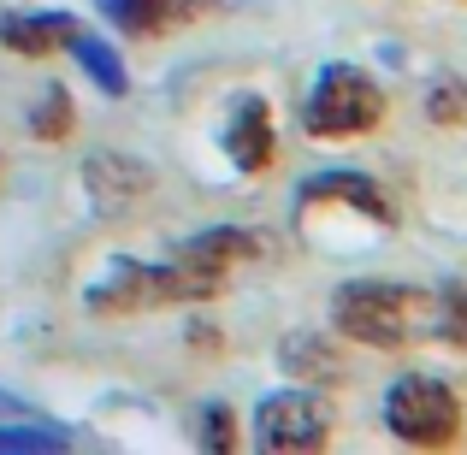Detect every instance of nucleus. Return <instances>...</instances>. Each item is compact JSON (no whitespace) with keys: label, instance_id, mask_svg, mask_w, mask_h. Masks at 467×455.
Listing matches in <instances>:
<instances>
[{"label":"nucleus","instance_id":"1","mask_svg":"<svg viewBox=\"0 0 467 455\" xmlns=\"http://www.w3.org/2000/svg\"><path fill=\"white\" fill-rule=\"evenodd\" d=\"M331 326L361 349L438 343V290L390 284V278H349L331 296Z\"/></svg>","mask_w":467,"mask_h":455},{"label":"nucleus","instance_id":"2","mask_svg":"<svg viewBox=\"0 0 467 455\" xmlns=\"http://www.w3.org/2000/svg\"><path fill=\"white\" fill-rule=\"evenodd\" d=\"M385 113H390V101H385L373 71L331 59V66L314 71V89H308V101H302V130L319 137V142H343V137L379 130Z\"/></svg>","mask_w":467,"mask_h":455},{"label":"nucleus","instance_id":"3","mask_svg":"<svg viewBox=\"0 0 467 455\" xmlns=\"http://www.w3.org/2000/svg\"><path fill=\"white\" fill-rule=\"evenodd\" d=\"M225 284H213V278L190 273L183 261H113L107 266L101 284H89V314H142V307H166V302H213Z\"/></svg>","mask_w":467,"mask_h":455},{"label":"nucleus","instance_id":"4","mask_svg":"<svg viewBox=\"0 0 467 455\" xmlns=\"http://www.w3.org/2000/svg\"><path fill=\"white\" fill-rule=\"evenodd\" d=\"M385 432L409 450H450L462 438V397L432 373H397L385 390Z\"/></svg>","mask_w":467,"mask_h":455},{"label":"nucleus","instance_id":"5","mask_svg":"<svg viewBox=\"0 0 467 455\" xmlns=\"http://www.w3.org/2000/svg\"><path fill=\"white\" fill-rule=\"evenodd\" d=\"M254 444L273 450V455H308V450H326L331 444V408L326 397L308 385V390H273L261 397L254 408Z\"/></svg>","mask_w":467,"mask_h":455},{"label":"nucleus","instance_id":"6","mask_svg":"<svg viewBox=\"0 0 467 455\" xmlns=\"http://www.w3.org/2000/svg\"><path fill=\"white\" fill-rule=\"evenodd\" d=\"M314 207H349L355 219H373V225H397V207H390V195L379 190L367 171H349V166H331V171H319V178H308L296 190V213L308 219Z\"/></svg>","mask_w":467,"mask_h":455},{"label":"nucleus","instance_id":"7","mask_svg":"<svg viewBox=\"0 0 467 455\" xmlns=\"http://www.w3.org/2000/svg\"><path fill=\"white\" fill-rule=\"evenodd\" d=\"M266 254V237L261 231H243V225H213V231H195V237H183L178 249H171V261H183L190 273L213 278V284H225L237 266L261 261Z\"/></svg>","mask_w":467,"mask_h":455},{"label":"nucleus","instance_id":"8","mask_svg":"<svg viewBox=\"0 0 467 455\" xmlns=\"http://www.w3.org/2000/svg\"><path fill=\"white\" fill-rule=\"evenodd\" d=\"M219 142H225V160L243 171V178H254V171L273 166L278 137H273V107H266V95H237L231 113H225Z\"/></svg>","mask_w":467,"mask_h":455},{"label":"nucleus","instance_id":"9","mask_svg":"<svg viewBox=\"0 0 467 455\" xmlns=\"http://www.w3.org/2000/svg\"><path fill=\"white\" fill-rule=\"evenodd\" d=\"M278 367H285L296 385H343L349 378V361H343V349L331 337H319V331H290L285 343H278Z\"/></svg>","mask_w":467,"mask_h":455},{"label":"nucleus","instance_id":"10","mask_svg":"<svg viewBox=\"0 0 467 455\" xmlns=\"http://www.w3.org/2000/svg\"><path fill=\"white\" fill-rule=\"evenodd\" d=\"M78 36V18L71 12H0V47L24 59H47Z\"/></svg>","mask_w":467,"mask_h":455},{"label":"nucleus","instance_id":"11","mask_svg":"<svg viewBox=\"0 0 467 455\" xmlns=\"http://www.w3.org/2000/svg\"><path fill=\"white\" fill-rule=\"evenodd\" d=\"M95 6L125 36H166V30H178L183 18H195L202 0H95Z\"/></svg>","mask_w":467,"mask_h":455},{"label":"nucleus","instance_id":"12","mask_svg":"<svg viewBox=\"0 0 467 455\" xmlns=\"http://www.w3.org/2000/svg\"><path fill=\"white\" fill-rule=\"evenodd\" d=\"M149 166H142V160H119V154H95L89 160V195L101 207H119L125 202V195H142L149 190Z\"/></svg>","mask_w":467,"mask_h":455},{"label":"nucleus","instance_id":"13","mask_svg":"<svg viewBox=\"0 0 467 455\" xmlns=\"http://www.w3.org/2000/svg\"><path fill=\"white\" fill-rule=\"evenodd\" d=\"M66 47H71V59H78V66L95 78V89H101V95H125V89H130L125 59H119V54H113V42H101L95 30H83V24H78V36H71Z\"/></svg>","mask_w":467,"mask_h":455},{"label":"nucleus","instance_id":"14","mask_svg":"<svg viewBox=\"0 0 467 455\" xmlns=\"http://www.w3.org/2000/svg\"><path fill=\"white\" fill-rule=\"evenodd\" d=\"M426 119L438 130H467V78H438L426 89Z\"/></svg>","mask_w":467,"mask_h":455},{"label":"nucleus","instance_id":"15","mask_svg":"<svg viewBox=\"0 0 467 455\" xmlns=\"http://www.w3.org/2000/svg\"><path fill=\"white\" fill-rule=\"evenodd\" d=\"M30 137L36 142H66L71 137V95L59 89H42V101H36V113H30Z\"/></svg>","mask_w":467,"mask_h":455},{"label":"nucleus","instance_id":"16","mask_svg":"<svg viewBox=\"0 0 467 455\" xmlns=\"http://www.w3.org/2000/svg\"><path fill=\"white\" fill-rule=\"evenodd\" d=\"M438 337L456 343V349H467V278H456V284L438 290Z\"/></svg>","mask_w":467,"mask_h":455},{"label":"nucleus","instance_id":"17","mask_svg":"<svg viewBox=\"0 0 467 455\" xmlns=\"http://www.w3.org/2000/svg\"><path fill=\"white\" fill-rule=\"evenodd\" d=\"M0 450H66L59 426H0Z\"/></svg>","mask_w":467,"mask_h":455},{"label":"nucleus","instance_id":"18","mask_svg":"<svg viewBox=\"0 0 467 455\" xmlns=\"http://www.w3.org/2000/svg\"><path fill=\"white\" fill-rule=\"evenodd\" d=\"M202 444H207V450H219V455L237 450V420H231L225 402H207V408H202Z\"/></svg>","mask_w":467,"mask_h":455}]
</instances>
